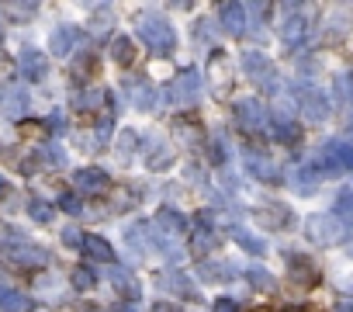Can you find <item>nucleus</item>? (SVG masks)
I'll return each mask as SVG.
<instances>
[{
	"mask_svg": "<svg viewBox=\"0 0 353 312\" xmlns=\"http://www.w3.org/2000/svg\"><path fill=\"white\" fill-rule=\"evenodd\" d=\"M139 39L152 52H163V56H170L176 49V32H173V25L166 18H142L139 21Z\"/></svg>",
	"mask_w": 353,
	"mask_h": 312,
	"instance_id": "nucleus-1",
	"label": "nucleus"
},
{
	"mask_svg": "<svg viewBox=\"0 0 353 312\" xmlns=\"http://www.w3.org/2000/svg\"><path fill=\"white\" fill-rule=\"evenodd\" d=\"M305 236H308L312 243H319V246H336V243L346 236V229H343V222H339L332 212H315V215H308V222H305Z\"/></svg>",
	"mask_w": 353,
	"mask_h": 312,
	"instance_id": "nucleus-2",
	"label": "nucleus"
},
{
	"mask_svg": "<svg viewBox=\"0 0 353 312\" xmlns=\"http://www.w3.org/2000/svg\"><path fill=\"white\" fill-rule=\"evenodd\" d=\"M208 80H212L215 97H229L232 94V87H236V66H232V59H229L225 49H215L208 56Z\"/></svg>",
	"mask_w": 353,
	"mask_h": 312,
	"instance_id": "nucleus-3",
	"label": "nucleus"
},
{
	"mask_svg": "<svg viewBox=\"0 0 353 312\" xmlns=\"http://www.w3.org/2000/svg\"><path fill=\"white\" fill-rule=\"evenodd\" d=\"M236 121H239V128H243L246 135L267 132V125H270L267 104H263L260 97H243V101H236Z\"/></svg>",
	"mask_w": 353,
	"mask_h": 312,
	"instance_id": "nucleus-4",
	"label": "nucleus"
},
{
	"mask_svg": "<svg viewBox=\"0 0 353 312\" xmlns=\"http://www.w3.org/2000/svg\"><path fill=\"white\" fill-rule=\"evenodd\" d=\"M294 101H298V115L308 125H322L329 118V101H325L322 90H315V87H294Z\"/></svg>",
	"mask_w": 353,
	"mask_h": 312,
	"instance_id": "nucleus-5",
	"label": "nucleus"
},
{
	"mask_svg": "<svg viewBox=\"0 0 353 312\" xmlns=\"http://www.w3.org/2000/svg\"><path fill=\"white\" fill-rule=\"evenodd\" d=\"M315 170L325 174V177H336V174H343V170H353V146H350V142H329V146L322 149V156H319Z\"/></svg>",
	"mask_w": 353,
	"mask_h": 312,
	"instance_id": "nucleus-6",
	"label": "nucleus"
},
{
	"mask_svg": "<svg viewBox=\"0 0 353 312\" xmlns=\"http://www.w3.org/2000/svg\"><path fill=\"white\" fill-rule=\"evenodd\" d=\"M243 164H246V170H250L256 181H263V184H277V181H281V170H277V164H274V156H267V153L256 149V146H246V149H243Z\"/></svg>",
	"mask_w": 353,
	"mask_h": 312,
	"instance_id": "nucleus-7",
	"label": "nucleus"
},
{
	"mask_svg": "<svg viewBox=\"0 0 353 312\" xmlns=\"http://www.w3.org/2000/svg\"><path fill=\"white\" fill-rule=\"evenodd\" d=\"M73 188H77V195L97 198V195H108L114 184H111L108 170H101V167H80V170L73 174Z\"/></svg>",
	"mask_w": 353,
	"mask_h": 312,
	"instance_id": "nucleus-8",
	"label": "nucleus"
},
{
	"mask_svg": "<svg viewBox=\"0 0 353 312\" xmlns=\"http://www.w3.org/2000/svg\"><path fill=\"white\" fill-rule=\"evenodd\" d=\"M170 97L176 101V104H194L198 97H201V73L198 70H181L173 77V84H170Z\"/></svg>",
	"mask_w": 353,
	"mask_h": 312,
	"instance_id": "nucleus-9",
	"label": "nucleus"
},
{
	"mask_svg": "<svg viewBox=\"0 0 353 312\" xmlns=\"http://www.w3.org/2000/svg\"><path fill=\"white\" fill-rule=\"evenodd\" d=\"M212 246H215V229H212L208 215H198V219L191 222V229H188V250H191V257L205 260V253H208Z\"/></svg>",
	"mask_w": 353,
	"mask_h": 312,
	"instance_id": "nucleus-10",
	"label": "nucleus"
},
{
	"mask_svg": "<svg viewBox=\"0 0 353 312\" xmlns=\"http://www.w3.org/2000/svg\"><path fill=\"white\" fill-rule=\"evenodd\" d=\"M4 257L11 264H18V267H49V250H42V246H35L28 240H21L14 246H4Z\"/></svg>",
	"mask_w": 353,
	"mask_h": 312,
	"instance_id": "nucleus-11",
	"label": "nucleus"
},
{
	"mask_svg": "<svg viewBox=\"0 0 353 312\" xmlns=\"http://www.w3.org/2000/svg\"><path fill=\"white\" fill-rule=\"evenodd\" d=\"M243 73H246L253 84H274V63H270V56H263V52H256V49L243 52Z\"/></svg>",
	"mask_w": 353,
	"mask_h": 312,
	"instance_id": "nucleus-12",
	"label": "nucleus"
},
{
	"mask_svg": "<svg viewBox=\"0 0 353 312\" xmlns=\"http://www.w3.org/2000/svg\"><path fill=\"white\" fill-rule=\"evenodd\" d=\"M246 14H250V8L232 4V0H222V4H219V18H222V28L229 35H243L246 32Z\"/></svg>",
	"mask_w": 353,
	"mask_h": 312,
	"instance_id": "nucleus-13",
	"label": "nucleus"
},
{
	"mask_svg": "<svg viewBox=\"0 0 353 312\" xmlns=\"http://www.w3.org/2000/svg\"><path fill=\"white\" fill-rule=\"evenodd\" d=\"M18 66H21V73H25L28 80H46V73H49V56L39 52V49H21Z\"/></svg>",
	"mask_w": 353,
	"mask_h": 312,
	"instance_id": "nucleus-14",
	"label": "nucleus"
},
{
	"mask_svg": "<svg viewBox=\"0 0 353 312\" xmlns=\"http://www.w3.org/2000/svg\"><path fill=\"white\" fill-rule=\"evenodd\" d=\"M288 274H291V281L301 284V288H308V284L319 281V267H315L308 257H301V253H291V257H288Z\"/></svg>",
	"mask_w": 353,
	"mask_h": 312,
	"instance_id": "nucleus-15",
	"label": "nucleus"
},
{
	"mask_svg": "<svg viewBox=\"0 0 353 312\" xmlns=\"http://www.w3.org/2000/svg\"><path fill=\"white\" fill-rule=\"evenodd\" d=\"M80 42H83V35H80L73 25H63V28H56V32L49 35V49H52V56H70Z\"/></svg>",
	"mask_w": 353,
	"mask_h": 312,
	"instance_id": "nucleus-16",
	"label": "nucleus"
},
{
	"mask_svg": "<svg viewBox=\"0 0 353 312\" xmlns=\"http://www.w3.org/2000/svg\"><path fill=\"white\" fill-rule=\"evenodd\" d=\"M80 250H83L90 260H97V264H114V250H111V243H108L104 236H97V233H83Z\"/></svg>",
	"mask_w": 353,
	"mask_h": 312,
	"instance_id": "nucleus-17",
	"label": "nucleus"
},
{
	"mask_svg": "<svg viewBox=\"0 0 353 312\" xmlns=\"http://www.w3.org/2000/svg\"><path fill=\"white\" fill-rule=\"evenodd\" d=\"M111 59H114L121 70H132L135 59H139V46H135L128 35H118V39L111 42Z\"/></svg>",
	"mask_w": 353,
	"mask_h": 312,
	"instance_id": "nucleus-18",
	"label": "nucleus"
},
{
	"mask_svg": "<svg viewBox=\"0 0 353 312\" xmlns=\"http://www.w3.org/2000/svg\"><path fill=\"white\" fill-rule=\"evenodd\" d=\"M173 135L181 139L188 149H201V142H205L201 125H198V121H188V118H176V121H173Z\"/></svg>",
	"mask_w": 353,
	"mask_h": 312,
	"instance_id": "nucleus-19",
	"label": "nucleus"
},
{
	"mask_svg": "<svg viewBox=\"0 0 353 312\" xmlns=\"http://www.w3.org/2000/svg\"><path fill=\"white\" fill-rule=\"evenodd\" d=\"M108 281L118 288V295H125V302H135V298H139V284H135V277H132L128 271L108 264Z\"/></svg>",
	"mask_w": 353,
	"mask_h": 312,
	"instance_id": "nucleus-20",
	"label": "nucleus"
},
{
	"mask_svg": "<svg viewBox=\"0 0 353 312\" xmlns=\"http://www.w3.org/2000/svg\"><path fill=\"white\" fill-rule=\"evenodd\" d=\"M284 11H288L291 18H284V21H281V39L294 46V42L305 35V18H301V11H298L294 4H284Z\"/></svg>",
	"mask_w": 353,
	"mask_h": 312,
	"instance_id": "nucleus-21",
	"label": "nucleus"
},
{
	"mask_svg": "<svg viewBox=\"0 0 353 312\" xmlns=\"http://www.w3.org/2000/svg\"><path fill=\"white\" fill-rule=\"evenodd\" d=\"M253 219L263 226V229H284L288 222H291V215H288V208L284 205H270V208H256L253 212Z\"/></svg>",
	"mask_w": 353,
	"mask_h": 312,
	"instance_id": "nucleus-22",
	"label": "nucleus"
},
{
	"mask_svg": "<svg viewBox=\"0 0 353 312\" xmlns=\"http://www.w3.org/2000/svg\"><path fill=\"white\" fill-rule=\"evenodd\" d=\"M32 309V298L21 295L18 288H8L0 284V312H28Z\"/></svg>",
	"mask_w": 353,
	"mask_h": 312,
	"instance_id": "nucleus-23",
	"label": "nucleus"
},
{
	"mask_svg": "<svg viewBox=\"0 0 353 312\" xmlns=\"http://www.w3.org/2000/svg\"><path fill=\"white\" fill-rule=\"evenodd\" d=\"M4 111L11 115V118H21L25 111H28V90L25 87H4Z\"/></svg>",
	"mask_w": 353,
	"mask_h": 312,
	"instance_id": "nucleus-24",
	"label": "nucleus"
},
{
	"mask_svg": "<svg viewBox=\"0 0 353 312\" xmlns=\"http://www.w3.org/2000/svg\"><path fill=\"white\" fill-rule=\"evenodd\" d=\"M315 184H319V170H315V167H298V170L291 174V188H294L301 198L315 195Z\"/></svg>",
	"mask_w": 353,
	"mask_h": 312,
	"instance_id": "nucleus-25",
	"label": "nucleus"
},
{
	"mask_svg": "<svg viewBox=\"0 0 353 312\" xmlns=\"http://www.w3.org/2000/svg\"><path fill=\"white\" fill-rule=\"evenodd\" d=\"M156 226H159V233L166 229V233H173V236H188V222L176 215L173 208H159V215H156Z\"/></svg>",
	"mask_w": 353,
	"mask_h": 312,
	"instance_id": "nucleus-26",
	"label": "nucleus"
},
{
	"mask_svg": "<svg viewBox=\"0 0 353 312\" xmlns=\"http://www.w3.org/2000/svg\"><path fill=\"white\" fill-rule=\"evenodd\" d=\"M198 274H201V281H208V284H225V281H232V271H225V264H212V260H205V264L198 267Z\"/></svg>",
	"mask_w": 353,
	"mask_h": 312,
	"instance_id": "nucleus-27",
	"label": "nucleus"
},
{
	"mask_svg": "<svg viewBox=\"0 0 353 312\" xmlns=\"http://www.w3.org/2000/svg\"><path fill=\"white\" fill-rule=\"evenodd\" d=\"M135 149H139V132H135V128H121V132H118V160L128 164Z\"/></svg>",
	"mask_w": 353,
	"mask_h": 312,
	"instance_id": "nucleus-28",
	"label": "nucleus"
},
{
	"mask_svg": "<svg viewBox=\"0 0 353 312\" xmlns=\"http://www.w3.org/2000/svg\"><path fill=\"white\" fill-rule=\"evenodd\" d=\"M97 73V56L94 52H80L73 63V80H90Z\"/></svg>",
	"mask_w": 353,
	"mask_h": 312,
	"instance_id": "nucleus-29",
	"label": "nucleus"
},
{
	"mask_svg": "<svg viewBox=\"0 0 353 312\" xmlns=\"http://www.w3.org/2000/svg\"><path fill=\"white\" fill-rule=\"evenodd\" d=\"M4 14H11V21H32L35 14H39V4H18V0H8L4 4Z\"/></svg>",
	"mask_w": 353,
	"mask_h": 312,
	"instance_id": "nucleus-30",
	"label": "nucleus"
},
{
	"mask_svg": "<svg viewBox=\"0 0 353 312\" xmlns=\"http://www.w3.org/2000/svg\"><path fill=\"white\" fill-rule=\"evenodd\" d=\"M104 101H108V94L104 90H83L80 97H77V111H101L104 108Z\"/></svg>",
	"mask_w": 353,
	"mask_h": 312,
	"instance_id": "nucleus-31",
	"label": "nucleus"
},
{
	"mask_svg": "<svg viewBox=\"0 0 353 312\" xmlns=\"http://www.w3.org/2000/svg\"><path fill=\"white\" fill-rule=\"evenodd\" d=\"M332 215L343 222V229H353V195H350V191H343V195H339V202H336Z\"/></svg>",
	"mask_w": 353,
	"mask_h": 312,
	"instance_id": "nucleus-32",
	"label": "nucleus"
},
{
	"mask_svg": "<svg viewBox=\"0 0 353 312\" xmlns=\"http://www.w3.org/2000/svg\"><path fill=\"white\" fill-rule=\"evenodd\" d=\"M125 87H128V94L135 97V108H152V90H149V84H142V80H125Z\"/></svg>",
	"mask_w": 353,
	"mask_h": 312,
	"instance_id": "nucleus-33",
	"label": "nucleus"
},
{
	"mask_svg": "<svg viewBox=\"0 0 353 312\" xmlns=\"http://www.w3.org/2000/svg\"><path fill=\"white\" fill-rule=\"evenodd\" d=\"M108 195H111V208L114 212H132V205H135V191L132 188H111Z\"/></svg>",
	"mask_w": 353,
	"mask_h": 312,
	"instance_id": "nucleus-34",
	"label": "nucleus"
},
{
	"mask_svg": "<svg viewBox=\"0 0 353 312\" xmlns=\"http://www.w3.org/2000/svg\"><path fill=\"white\" fill-rule=\"evenodd\" d=\"M236 246L246 250V253H253V257H263V253H267V246H263L253 233H246V229H236Z\"/></svg>",
	"mask_w": 353,
	"mask_h": 312,
	"instance_id": "nucleus-35",
	"label": "nucleus"
},
{
	"mask_svg": "<svg viewBox=\"0 0 353 312\" xmlns=\"http://www.w3.org/2000/svg\"><path fill=\"white\" fill-rule=\"evenodd\" d=\"M173 164V156H170V149L166 146H152V153H149V160H145V167L149 170H166Z\"/></svg>",
	"mask_w": 353,
	"mask_h": 312,
	"instance_id": "nucleus-36",
	"label": "nucleus"
},
{
	"mask_svg": "<svg viewBox=\"0 0 353 312\" xmlns=\"http://www.w3.org/2000/svg\"><path fill=\"white\" fill-rule=\"evenodd\" d=\"M159 284L163 288H170V291H176V295H184V298H194V288L181 277V274H170V277H159Z\"/></svg>",
	"mask_w": 353,
	"mask_h": 312,
	"instance_id": "nucleus-37",
	"label": "nucleus"
},
{
	"mask_svg": "<svg viewBox=\"0 0 353 312\" xmlns=\"http://www.w3.org/2000/svg\"><path fill=\"white\" fill-rule=\"evenodd\" d=\"M28 215H32L35 222H52V215H56V212H52V205H49V202L32 198V202H28Z\"/></svg>",
	"mask_w": 353,
	"mask_h": 312,
	"instance_id": "nucleus-38",
	"label": "nucleus"
},
{
	"mask_svg": "<svg viewBox=\"0 0 353 312\" xmlns=\"http://www.w3.org/2000/svg\"><path fill=\"white\" fill-rule=\"evenodd\" d=\"M246 281H250L253 288H260V291H270V288H274V277H270L263 267H250V271H246Z\"/></svg>",
	"mask_w": 353,
	"mask_h": 312,
	"instance_id": "nucleus-39",
	"label": "nucleus"
},
{
	"mask_svg": "<svg viewBox=\"0 0 353 312\" xmlns=\"http://www.w3.org/2000/svg\"><path fill=\"white\" fill-rule=\"evenodd\" d=\"M94 284H97L94 271H87V267H77V271H73V288H77V291H94Z\"/></svg>",
	"mask_w": 353,
	"mask_h": 312,
	"instance_id": "nucleus-40",
	"label": "nucleus"
},
{
	"mask_svg": "<svg viewBox=\"0 0 353 312\" xmlns=\"http://www.w3.org/2000/svg\"><path fill=\"white\" fill-rule=\"evenodd\" d=\"M111 21H114V18H111V8H97V11H94V21H90V25H94V28L101 32V28H111Z\"/></svg>",
	"mask_w": 353,
	"mask_h": 312,
	"instance_id": "nucleus-41",
	"label": "nucleus"
},
{
	"mask_svg": "<svg viewBox=\"0 0 353 312\" xmlns=\"http://www.w3.org/2000/svg\"><path fill=\"white\" fill-rule=\"evenodd\" d=\"M63 243H66V246H80V243H83V233H80L77 226H70V229H63Z\"/></svg>",
	"mask_w": 353,
	"mask_h": 312,
	"instance_id": "nucleus-42",
	"label": "nucleus"
},
{
	"mask_svg": "<svg viewBox=\"0 0 353 312\" xmlns=\"http://www.w3.org/2000/svg\"><path fill=\"white\" fill-rule=\"evenodd\" d=\"M63 208H66L70 215H83V202H80V198H73V195H66V198H63Z\"/></svg>",
	"mask_w": 353,
	"mask_h": 312,
	"instance_id": "nucleus-43",
	"label": "nucleus"
},
{
	"mask_svg": "<svg viewBox=\"0 0 353 312\" xmlns=\"http://www.w3.org/2000/svg\"><path fill=\"white\" fill-rule=\"evenodd\" d=\"M149 73H152V77H166V73H173V70H170V63L152 59V63H149Z\"/></svg>",
	"mask_w": 353,
	"mask_h": 312,
	"instance_id": "nucleus-44",
	"label": "nucleus"
},
{
	"mask_svg": "<svg viewBox=\"0 0 353 312\" xmlns=\"http://www.w3.org/2000/svg\"><path fill=\"white\" fill-rule=\"evenodd\" d=\"M215 312H239V305H236L232 298H219V302H215Z\"/></svg>",
	"mask_w": 353,
	"mask_h": 312,
	"instance_id": "nucleus-45",
	"label": "nucleus"
},
{
	"mask_svg": "<svg viewBox=\"0 0 353 312\" xmlns=\"http://www.w3.org/2000/svg\"><path fill=\"white\" fill-rule=\"evenodd\" d=\"M108 312H135V305H132V302H118V305H111Z\"/></svg>",
	"mask_w": 353,
	"mask_h": 312,
	"instance_id": "nucleus-46",
	"label": "nucleus"
},
{
	"mask_svg": "<svg viewBox=\"0 0 353 312\" xmlns=\"http://www.w3.org/2000/svg\"><path fill=\"white\" fill-rule=\"evenodd\" d=\"M8 191H11V188H8V181H4V177H0V202H4V198H8Z\"/></svg>",
	"mask_w": 353,
	"mask_h": 312,
	"instance_id": "nucleus-47",
	"label": "nucleus"
},
{
	"mask_svg": "<svg viewBox=\"0 0 353 312\" xmlns=\"http://www.w3.org/2000/svg\"><path fill=\"white\" fill-rule=\"evenodd\" d=\"M339 312H353V302H343V305H339Z\"/></svg>",
	"mask_w": 353,
	"mask_h": 312,
	"instance_id": "nucleus-48",
	"label": "nucleus"
},
{
	"mask_svg": "<svg viewBox=\"0 0 353 312\" xmlns=\"http://www.w3.org/2000/svg\"><path fill=\"white\" fill-rule=\"evenodd\" d=\"M288 312H315V309H288Z\"/></svg>",
	"mask_w": 353,
	"mask_h": 312,
	"instance_id": "nucleus-49",
	"label": "nucleus"
},
{
	"mask_svg": "<svg viewBox=\"0 0 353 312\" xmlns=\"http://www.w3.org/2000/svg\"><path fill=\"white\" fill-rule=\"evenodd\" d=\"M250 312H274V309H250Z\"/></svg>",
	"mask_w": 353,
	"mask_h": 312,
	"instance_id": "nucleus-50",
	"label": "nucleus"
},
{
	"mask_svg": "<svg viewBox=\"0 0 353 312\" xmlns=\"http://www.w3.org/2000/svg\"><path fill=\"white\" fill-rule=\"evenodd\" d=\"M350 101H353V80H350Z\"/></svg>",
	"mask_w": 353,
	"mask_h": 312,
	"instance_id": "nucleus-51",
	"label": "nucleus"
},
{
	"mask_svg": "<svg viewBox=\"0 0 353 312\" xmlns=\"http://www.w3.org/2000/svg\"><path fill=\"white\" fill-rule=\"evenodd\" d=\"M350 142H353V125H350Z\"/></svg>",
	"mask_w": 353,
	"mask_h": 312,
	"instance_id": "nucleus-52",
	"label": "nucleus"
},
{
	"mask_svg": "<svg viewBox=\"0 0 353 312\" xmlns=\"http://www.w3.org/2000/svg\"><path fill=\"white\" fill-rule=\"evenodd\" d=\"M0 39H4V28H0Z\"/></svg>",
	"mask_w": 353,
	"mask_h": 312,
	"instance_id": "nucleus-53",
	"label": "nucleus"
}]
</instances>
